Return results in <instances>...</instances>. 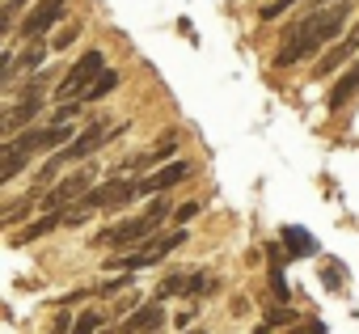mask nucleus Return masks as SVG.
I'll return each mask as SVG.
<instances>
[{
	"label": "nucleus",
	"instance_id": "1",
	"mask_svg": "<svg viewBox=\"0 0 359 334\" xmlns=\"http://www.w3.org/2000/svg\"><path fill=\"white\" fill-rule=\"evenodd\" d=\"M127 127H131V123H114V127H106V123H89V127H85V131H81V135H76L68 148L51 152V161H47L43 170H39V182H47L51 174H60L64 165H72V161H85L89 152H97L102 144H110V140H114V135H123Z\"/></svg>",
	"mask_w": 359,
	"mask_h": 334
},
{
	"label": "nucleus",
	"instance_id": "2",
	"mask_svg": "<svg viewBox=\"0 0 359 334\" xmlns=\"http://www.w3.org/2000/svg\"><path fill=\"white\" fill-rule=\"evenodd\" d=\"M156 229H161V220H152L148 212H140V216H131V220H118V225H110V229L93 233V246L127 254V250H135V246L152 241V237H156Z\"/></svg>",
	"mask_w": 359,
	"mask_h": 334
},
{
	"label": "nucleus",
	"instance_id": "3",
	"mask_svg": "<svg viewBox=\"0 0 359 334\" xmlns=\"http://www.w3.org/2000/svg\"><path fill=\"white\" fill-rule=\"evenodd\" d=\"M110 68H106V55L102 51H85L72 68H68V76L60 81V89H55V98L68 106V102H85V93H89V85L97 81V76H106Z\"/></svg>",
	"mask_w": 359,
	"mask_h": 334
},
{
	"label": "nucleus",
	"instance_id": "4",
	"mask_svg": "<svg viewBox=\"0 0 359 334\" xmlns=\"http://www.w3.org/2000/svg\"><path fill=\"white\" fill-rule=\"evenodd\" d=\"M135 199H140V182L135 178H106L81 199V208L85 212H118V208H127Z\"/></svg>",
	"mask_w": 359,
	"mask_h": 334
},
{
	"label": "nucleus",
	"instance_id": "5",
	"mask_svg": "<svg viewBox=\"0 0 359 334\" xmlns=\"http://www.w3.org/2000/svg\"><path fill=\"white\" fill-rule=\"evenodd\" d=\"M97 182H93V170H72V174H64L47 195H43V208L47 212H68V208H81V199L93 191Z\"/></svg>",
	"mask_w": 359,
	"mask_h": 334
},
{
	"label": "nucleus",
	"instance_id": "6",
	"mask_svg": "<svg viewBox=\"0 0 359 334\" xmlns=\"http://www.w3.org/2000/svg\"><path fill=\"white\" fill-rule=\"evenodd\" d=\"M72 140H76V135H72V127H68V123H47V127H26V131H22V135H13L9 144L34 156V152H47V148H51V152H60V148H68Z\"/></svg>",
	"mask_w": 359,
	"mask_h": 334
},
{
	"label": "nucleus",
	"instance_id": "7",
	"mask_svg": "<svg viewBox=\"0 0 359 334\" xmlns=\"http://www.w3.org/2000/svg\"><path fill=\"white\" fill-rule=\"evenodd\" d=\"M18 102L5 110V119H0V131H9V135H22L26 123H34L47 106V93H13Z\"/></svg>",
	"mask_w": 359,
	"mask_h": 334
},
{
	"label": "nucleus",
	"instance_id": "8",
	"mask_svg": "<svg viewBox=\"0 0 359 334\" xmlns=\"http://www.w3.org/2000/svg\"><path fill=\"white\" fill-rule=\"evenodd\" d=\"M64 5H68V0H39V5L30 9V18L22 22V39H26V43H39L51 26H60Z\"/></svg>",
	"mask_w": 359,
	"mask_h": 334
},
{
	"label": "nucleus",
	"instance_id": "9",
	"mask_svg": "<svg viewBox=\"0 0 359 334\" xmlns=\"http://www.w3.org/2000/svg\"><path fill=\"white\" fill-rule=\"evenodd\" d=\"M351 5H355V0H338V5H330V9L317 13L321 43H334V39H346L351 34Z\"/></svg>",
	"mask_w": 359,
	"mask_h": 334
},
{
	"label": "nucleus",
	"instance_id": "10",
	"mask_svg": "<svg viewBox=\"0 0 359 334\" xmlns=\"http://www.w3.org/2000/svg\"><path fill=\"white\" fill-rule=\"evenodd\" d=\"M187 178H191V161H173V165H165V170L140 178V199H144V195L156 199L161 191H169V187H177V182H187Z\"/></svg>",
	"mask_w": 359,
	"mask_h": 334
},
{
	"label": "nucleus",
	"instance_id": "11",
	"mask_svg": "<svg viewBox=\"0 0 359 334\" xmlns=\"http://www.w3.org/2000/svg\"><path fill=\"white\" fill-rule=\"evenodd\" d=\"M161 326H165V305H161V300H148V305H140L135 313L123 317L118 334H152V330H161Z\"/></svg>",
	"mask_w": 359,
	"mask_h": 334
},
{
	"label": "nucleus",
	"instance_id": "12",
	"mask_svg": "<svg viewBox=\"0 0 359 334\" xmlns=\"http://www.w3.org/2000/svg\"><path fill=\"white\" fill-rule=\"evenodd\" d=\"M187 229H173V233H165V237H152V241H144V246H135V250H144V258H148V267H156L161 258H169L177 246H187Z\"/></svg>",
	"mask_w": 359,
	"mask_h": 334
},
{
	"label": "nucleus",
	"instance_id": "13",
	"mask_svg": "<svg viewBox=\"0 0 359 334\" xmlns=\"http://www.w3.org/2000/svg\"><path fill=\"white\" fill-rule=\"evenodd\" d=\"M355 93H359V60H355V64H351L338 81H334V89L325 93V106H330V110H342Z\"/></svg>",
	"mask_w": 359,
	"mask_h": 334
},
{
	"label": "nucleus",
	"instance_id": "14",
	"mask_svg": "<svg viewBox=\"0 0 359 334\" xmlns=\"http://www.w3.org/2000/svg\"><path fill=\"white\" fill-rule=\"evenodd\" d=\"M266 279H271V300L275 305H287L292 300V288H287V279H283V250L279 246H271V254H266Z\"/></svg>",
	"mask_w": 359,
	"mask_h": 334
},
{
	"label": "nucleus",
	"instance_id": "15",
	"mask_svg": "<svg viewBox=\"0 0 359 334\" xmlns=\"http://www.w3.org/2000/svg\"><path fill=\"white\" fill-rule=\"evenodd\" d=\"M0 161H5V165H0V187H9V182L26 170V165H30V152L13 148V144L5 140V144H0Z\"/></svg>",
	"mask_w": 359,
	"mask_h": 334
},
{
	"label": "nucleus",
	"instance_id": "16",
	"mask_svg": "<svg viewBox=\"0 0 359 334\" xmlns=\"http://www.w3.org/2000/svg\"><path fill=\"white\" fill-rule=\"evenodd\" d=\"M60 225H64V212H47V216H39L34 225H26V233H18V237H13V246H30V241L47 237V233H55Z\"/></svg>",
	"mask_w": 359,
	"mask_h": 334
},
{
	"label": "nucleus",
	"instance_id": "17",
	"mask_svg": "<svg viewBox=\"0 0 359 334\" xmlns=\"http://www.w3.org/2000/svg\"><path fill=\"white\" fill-rule=\"evenodd\" d=\"M283 241H287V250H292L296 258L317 254V237H313V233H304V229H296V225H283Z\"/></svg>",
	"mask_w": 359,
	"mask_h": 334
},
{
	"label": "nucleus",
	"instance_id": "18",
	"mask_svg": "<svg viewBox=\"0 0 359 334\" xmlns=\"http://www.w3.org/2000/svg\"><path fill=\"white\" fill-rule=\"evenodd\" d=\"M187 283H191V275H182V271H169V275L156 283V300H169V296H187Z\"/></svg>",
	"mask_w": 359,
	"mask_h": 334
},
{
	"label": "nucleus",
	"instance_id": "19",
	"mask_svg": "<svg viewBox=\"0 0 359 334\" xmlns=\"http://www.w3.org/2000/svg\"><path fill=\"white\" fill-rule=\"evenodd\" d=\"M351 55H355V47H351V43L342 39V43H338V47H334V51H330V55H325V60H321L317 68H313V72H317V76H330V72H334V68H342V64H346Z\"/></svg>",
	"mask_w": 359,
	"mask_h": 334
},
{
	"label": "nucleus",
	"instance_id": "20",
	"mask_svg": "<svg viewBox=\"0 0 359 334\" xmlns=\"http://www.w3.org/2000/svg\"><path fill=\"white\" fill-rule=\"evenodd\" d=\"M114 89H118V72H114V68H110V72H106V76H97V81H93V85H89V93H85V102H102V98H110V93H114Z\"/></svg>",
	"mask_w": 359,
	"mask_h": 334
},
{
	"label": "nucleus",
	"instance_id": "21",
	"mask_svg": "<svg viewBox=\"0 0 359 334\" xmlns=\"http://www.w3.org/2000/svg\"><path fill=\"white\" fill-rule=\"evenodd\" d=\"M266 326H271V330H279V326H300V313H296L292 305H275V309H266Z\"/></svg>",
	"mask_w": 359,
	"mask_h": 334
},
{
	"label": "nucleus",
	"instance_id": "22",
	"mask_svg": "<svg viewBox=\"0 0 359 334\" xmlns=\"http://www.w3.org/2000/svg\"><path fill=\"white\" fill-rule=\"evenodd\" d=\"M47 60V47H43V39L39 43H26V51L18 55V68H39Z\"/></svg>",
	"mask_w": 359,
	"mask_h": 334
},
{
	"label": "nucleus",
	"instance_id": "23",
	"mask_svg": "<svg viewBox=\"0 0 359 334\" xmlns=\"http://www.w3.org/2000/svg\"><path fill=\"white\" fill-rule=\"evenodd\" d=\"M97 326H102V313H97V309H85V313L76 317V330H72V334H97Z\"/></svg>",
	"mask_w": 359,
	"mask_h": 334
},
{
	"label": "nucleus",
	"instance_id": "24",
	"mask_svg": "<svg viewBox=\"0 0 359 334\" xmlns=\"http://www.w3.org/2000/svg\"><path fill=\"white\" fill-rule=\"evenodd\" d=\"M212 288H216V279L199 271V275H191V283H187V296H195V300H199V296H203V292H212Z\"/></svg>",
	"mask_w": 359,
	"mask_h": 334
},
{
	"label": "nucleus",
	"instance_id": "25",
	"mask_svg": "<svg viewBox=\"0 0 359 334\" xmlns=\"http://www.w3.org/2000/svg\"><path fill=\"white\" fill-rule=\"evenodd\" d=\"M292 5H296V0H271V5H262V9H258V18H262V22H275V18H283Z\"/></svg>",
	"mask_w": 359,
	"mask_h": 334
},
{
	"label": "nucleus",
	"instance_id": "26",
	"mask_svg": "<svg viewBox=\"0 0 359 334\" xmlns=\"http://www.w3.org/2000/svg\"><path fill=\"white\" fill-rule=\"evenodd\" d=\"M76 39H81V26H72V22H68V26H64V30L55 34V43H51V47H55V51H68V47L76 43Z\"/></svg>",
	"mask_w": 359,
	"mask_h": 334
},
{
	"label": "nucleus",
	"instance_id": "27",
	"mask_svg": "<svg viewBox=\"0 0 359 334\" xmlns=\"http://www.w3.org/2000/svg\"><path fill=\"white\" fill-rule=\"evenodd\" d=\"M173 148H177V131H165V135H161V144L152 148V156H156V165H161V161H165V156H169Z\"/></svg>",
	"mask_w": 359,
	"mask_h": 334
},
{
	"label": "nucleus",
	"instance_id": "28",
	"mask_svg": "<svg viewBox=\"0 0 359 334\" xmlns=\"http://www.w3.org/2000/svg\"><path fill=\"white\" fill-rule=\"evenodd\" d=\"M144 212H148L152 220H165V216H169V195H156V199H152Z\"/></svg>",
	"mask_w": 359,
	"mask_h": 334
},
{
	"label": "nucleus",
	"instance_id": "29",
	"mask_svg": "<svg viewBox=\"0 0 359 334\" xmlns=\"http://www.w3.org/2000/svg\"><path fill=\"white\" fill-rule=\"evenodd\" d=\"M287 334H325V321H300V326L287 330Z\"/></svg>",
	"mask_w": 359,
	"mask_h": 334
},
{
	"label": "nucleus",
	"instance_id": "30",
	"mask_svg": "<svg viewBox=\"0 0 359 334\" xmlns=\"http://www.w3.org/2000/svg\"><path fill=\"white\" fill-rule=\"evenodd\" d=\"M76 110H81V102H68V106H60V110H55V119H51V123H68Z\"/></svg>",
	"mask_w": 359,
	"mask_h": 334
},
{
	"label": "nucleus",
	"instance_id": "31",
	"mask_svg": "<svg viewBox=\"0 0 359 334\" xmlns=\"http://www.w3.org/2000/svg\"><path fill=\"white\" fill-rule=\"evenodd\" d=\"M195 216H199V203H182V208H177V225H187Z\"/></svg>",
	"mask_w": 359,
	"mask_h": 334
},
{
	"label": "nucleus",
	"instance_id": "32",
	"mask_svg": "<svg viewBox=\"0 0 359 334\" xmlns=\"http://www.w3.org/2000/svg\"><path fill=\"white\" fill-rule=\"evenodd\" d=\"M127 283H131V279L123 275V279H110V283H102V292H118V288H127Z\"/></svg>",
	"mask_w": 359,
	"mask_h": 334
},
{
	"label": "nucleus",
	"instance_id": "33",
	"mask_svg": "<svg viewBox=\"0 0 359 334\" xmlns=\"http://www.w3.org/2000/svg\"><path fill=\"white\" fill-rule=\"evenodd\" d=\"M187 334H208V330H187Z\"/></svg>",
	"mask_w": 359,
	"mask_h": 334
}]
</instances>
